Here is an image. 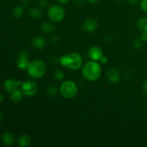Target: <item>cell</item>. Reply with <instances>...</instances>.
Segmentation results:
<instances>
[{"label":"cell","mask_w":147,"mask_h":147,"mask_svg":"<svg viewBox=\"0 0 147 147\" xmlns=\"http://www.w3.org/2000/svg\"><path fill=\"white\" fill-rule=\"evenodd\" d=\"M22 82L20 80H16L14 79L9 78L6 80L4 83V87L5 90L9 93H12L14 90H17L20 87Z\"/></svg>","instance_id":"8"},{"label":"cell","mask_w":147,"mask_h":147,"mask_svg":"<svg viewBox=\"0 0 147 147\" xmlns=\"http://www.w3.org/2000/svg\"><path fill=\"white\" fill-rule=\"evenodd\" d=\"M88 55L91 60L99 61L102 56L103 55V50L100 47H98V46H93L89 49Z\"/></svg>","instance_id":"10"},{"label":"cell","mask_w":147,"mask_h":147,"mask_svg":"<svg viewBox=\"0 0 147 147\" xmlns=\"http://www.w3.org/2000/svg\"><path fill=\"white\" fill-rule=\"evenodd\" d=\"M30 63V62L29 60L28 53L26 51H22L18 55V57H17V67L21 69V70H27Z\"/></svg>","instance_id":"7"},{"label":"cell","mask_w":147,"mask_h":147,"mask_svg":"<svg viewBox=\"0 0 147 147\" xmlns=\"http://www.w3.org/2000/svg\"><path fill=\"white\" fill-rule=\"evenodd\" d=\"M23 14H24V10L22 7H16L13 10V15L16 17V18H20L22 17Z\"/></svg>","instance_id":"19"},{"label":"cell","mask_w":147,"mask_h":147,"mask_svg":"<svg viewBox=\"0 0 147 147\" xmlns=\"http://www.w3.org/2000/svg\"><path fill=\"white\" fill-rule=\"evenodd\" d=\"M39 3H40V5L42 7H45L47 5L48 1H47V0H40Z\"/></svg>","instance_id":"26"},{"label":"cell","mask_w":147,"mask_h":147,"mask_svg":"<svg viewBox=\"0 0 147 147\" xmlns=\"http://www.w3.org/2000/svg\"><path fill=\"white\" fill-rule=\"evenodd\" d=\"M60 93L65 98H73L78 94L77 85L73 80H65L60 85Z\"/></svg>","instance_id":"4"},{"label":"cell","mask_w":147,"mask_h":147,"mask_svg":"<svg viewBox=\"0 0 147 147\" xmlns=\"http://www.w3.org/2000/svg\"><path fill=\"white\" fill-rule=\"evenodd\" d=\"M58 62L63 67L65 68L72 70H77L83 67V60L80 54L73 52L62 55L59 58Z\"/></svg>","instance_id":"1"},{"label":"cell","mask_w":147,"mask_h":147,"mask_svg":"<svg viewBox=\"0 0 147 147\" xmlns=\"http://www.w3.org/2000/svg\"><path fill=\"white\" fill-rule=\"evenodd\" d=\"M27 70L28 74L33 78H40L46 73L47 66L43 60L37 59L30 62Z\"/></svg>","instance_id":"3"},{"label":"cell","mask_w":147,"mask_h":147,"mask_svg":"<svg viewBox=\"0 0 147 147\" xmlns=\"http://www.w3.org/2000/svg\"><path fill=\"white\" fill-rule=\"evenodd\" d=\"M57 89L56 86L52 85V86H49V88H47V94L50 96H55L57 92Z\"/></svg>","instance_id":"21"},{"label":"cell","mask_w":147,"mask_h":147,"mask_svg":"<svg viewBox=\"0 0 147 147\" xmlns=\"http://www.w3.org/2000/svg\"><path fill=\"white\" fill-rule=\"evenodd\" d=\"M140 38L143 42H147V32H142Z\"/></svg>","instance_id":"27"},{"label":"cell","mask_w":147,"mask_h":147,"mask_svg":"<svg viewBox=\"0 0 147 147\" xmlns=\"http://www.w3.org/2000/svg\"><path fill=\"white\" fill-rule=\"evenodd\" d=\"M49 19L54 22H60L64 19L65 13L64 9L58 5H53L47 11Z\"/></svg>","instance_id":"6"},{"label":"cell","mask_w":147,"mask_h":147,"mask_svg":"<svg viewBox=\"0 0 147 147\" xmlns=\"http://www.w3.org/2000/svg\"><path fill=\"white\" fill-rule=\"evenodd\" d=\"M32 46L38 50H42L44 48L46 45V41L44 39V37L41 36H36L33 37L32 40Z\"/></svg>","instance_id":"12"},{"label":"cell","mask_w":147,"mask_h":147,"mask_svg":"<svg viewBox=\"0 0 147 147\" xmlns=\"http://www.w3.org/2000/svg\"><path fill=\"white\" fill-rule=\"evenodd\" d=\"M117 1H121V0H117Z\"/></svg>","instance_id":"34"},{"label":"cell","mask_w":147,"mask_h":147,"mask_svg":"<svg viewBox=\"0 0 147 147\" xmlns=\"http://www.w3.org/2000/svg\"><path fill=\"white\" fill-rule=\"evenodd\" d=\"M1 113H0V122H1Z\"/></svg>","instance_id":"33"},{"label":"cell","mask_w":147,"mask_h":147,"mask_svg":"<svg viewBox=\"0 0 147 147\" xmlns=\"http://www.w3.org/2000/svg\"><path fill=\"white\" fill-rule=\"evenodd\" d=\"M139 0H128V1H129V4H137L138 2H139Z\"/></svg>","instance_id":"29"},{"label":"cell","mask_w":147,"mask_h":147,"mask_svg":"<svg viewBox=\"0 0 147 147\" xmlns=\"http://www.w3.org/2000/svg\"><path fill=\"white\" fill-rule=\"evenodd\" d=\"M143 42H144L142 41V39H141L140 37L136 39V40H135L134 42V47H136V49H140L141 47L143 46Z\"/></svg>","instance_id":"22"},{"label":"cell","mask_w":147,"mask_h":147,"mask_svg":"<svg viewBox=\"0 0 147 147\" xmlns=\"http://www.w3.org/2000/svg\"><path fill=\"white\" fill-rule=\"evenodd\" d=\"M31 144V138L28 134H22L20 136L17 144L20 147L29 146Z\"/></svg>","instance_id":"13"},{"label":"cell","mask_w":147,"mask_h":147,"mask_svg":"<svg viewBox=\"0 0 147 147\" xmlns=\"http://www.w3.org/2000/svg\"><path fill=\"white\" fill-rule=\"evenodd\" d=\"M101 66L98 61L91 60L82 67V75L88 81H96L101 76Z\"/></svg>","instance_id":"2"},{"label":"cell","mask_w":147,"mask_h":147,"mask_svg":"<svg viewBox=\"0 0 147 147\" xmlns=\"http://www.w3.org/2000/svg\"><path fill=\"white\" fill-rule=\"evenodd\" d=\"M140 7L142 10L144 12H147V0H142L141 1Z\"/></svg>","instance_id":"23"},{"label":"cell","mask_w":147,"mask_h":147,"mask_svg":"<svg viewBox=\"0 0 147 147\" xmlns=\"http://www.w3.org/2000/svg\"><path fill=\"white\" fill-rule=\"evenodd\" d=\"M1 140L6 146H11L14 143V137L13 134L9 132H5L1 136Z\"/></svg>","instance_id":"14"},{"label":"cell","mask_w":147,"mask_h":147,"mask_svg":"<svg viewBox=\"0 0 147 147\" xmlns=\"http://www.w3.org/2000/svg\"><path fill=\"white\" fill-rule=\"evenodd\" d=\"M41 30L45 33H51L55 30V25L52 22H45L42 24Z\"/></svg>","instance_id":"16"},{"label":"cell","mask_w":147,"mask_h":147,"mask_svg":"<svg viewBox=\"0 0 147 147\" xmlns=\"http://www.w3.org/2000/svg\"><path fill=\"white\" fill-rule=\"evenodd\" d=\"M23 93L21 90H14V92H12L11 94V101L14 102V103H19L22 100L23 98Z\"/></svg>","instance_id":"15"},{"label":"cell","mask_w":147,"mask_h":147,"mask_svg":"<svg viewBox=\"0 0 147 147\" xmlns=\"http://www.w3.org/2000/svg\"><path fill=\"white\" fill-rule=\"evenodd\" d=\"M70 1V0H57V1H58L59 3H60V4H67V3H68Z\"/></svg>","instance_id":"28"},{"label":"cell","mask_w":147,"mask_h":147,"mask_svg":"<svg viewBox=\"0 0 147 147\" xmlns=\"http://www.w3.org/2000/svg\"><path fill=\"white\" fill-rule=\"evenodd\" d=\"M23 5L24 6H27L30 4V0H23L22 1Z\"/></svg>","instance_id":"30"},{"label":"cell","mask_w":147,"mask_h":147,"mask_svg":"<svg viewBox=\"0 0 147 147\" xmlns=\"http://www.w3.org/2000/svg\"><path fill=\"white\" fill-rule=\"evenodd\" d=\"M99 61H100V63H102V64H106V63H108V62H109V59H108V57H106V56L103 55Z\"/></svg>","instance_id":"25"},{"label":"cell","mask_w":147,"mask_h":147,"mask_svg":"<svg viewBox=\"0 0 147 147\" xmlns=\"http://www.w3.org/2000/svg\"><path fill=\"white\" fill-rule=\"evenodd\" d=\"M98 27V23L96 22V20L94 19H88V20H86L84 23H83V28L84 30V31H86V32L91 33L93 32H94L95 30L97 29Z\"/></svg>","instance_id":"11"},{"label":"cell","mask_w":147,"mask_h":147,"mask_svg":"<svg viewBox=\"0 0 147 147\" xmlns=\"http://www.w3.org/2000/svg\"><path fill=\"white\" fill-rule=\"evenodd\" d=\"M30 15L33 19H40L42 17V12L41 10L37 7H32L30 10Z\"/></svg>","instance_id":"18"},{"label":"cell","mask_w":147,"mask_h":147,"mask_svg":"<svg viewBox=\"0 0 147 147\" xmlns=\"http://www.w3.org/2000/svg\"><path fill=\"white\" fill-rule=\"evenodd\" d=\"M64 73L61 70H57L54 72V78L57 80H63L64 79Z\"/></svg>","instance_id":"20"},{"label":"cell","mask_w":147,"mask_h":147,"mask_svg":"<svg viewBox=\"0 0 147 147\" xmlns=\"http://www.w3.org/2000/svg\"><path fill=\"white\" fill-rule=\"evenodd\" d=\"M137 27L142 32H147V17H142L138 20Z\"/></svg>","instance_id":"17"},{"label":"cell","mask_w":147,"mask_h":147,"mask_svg":"<svg viewBox=\"0 0 147 147\" xmlns=\"http://www.w3.org/2000/svg\"><path fill=\"white\" fill-rule=\"evenodd\" d=\"M20 88H21L23 94L28 97H33V96H36L39 90L38 85L37 84L36 82L32 80H25L23 82L20 86Z\"/></svg>","instance_id":"5"},{"label":"cell","mask_w":147,"mask_h":147,"mask_svg":"<svg viewBox=\"0 0 147 147\" xmlns=\"http://www.w3.org/2000/svg\"><path fill=\"white\" fill-rule=\"evenodd\" d=\"M88 2H90V4H96V3H97L99 0H88Z\"/></svg>","instance_id":"31"},{"label":"cell","mask_w":147,"mask_h":147,"mask_svg":"<svg viewBox=\"0 0 147 147\" xmlns=\"http://www.w3.org/2000/svg\"><path fill=\"white\" fill-rule=\"evenodd\" d=\"M106 76L109 83H117L120 80V73L119 70L116 68H109L106 73Z\"/></svg>","instance_id":"9"},{"label":"cell","mask_w":147,"mask_h":147,"mask_svg":"<svg viewBox=\"0 0 147 147\" xmlns=\"http://www.w3.org/2000/svg\"><path fill=\"white\" fill-rule=\"evenodd\" d=\"M142 90H143L144 93L146 94L147 96V80H146L144 82L143 84H142Z\"/></svg>","instance_id":"24"},{"label":"cell","mask_w":147,"mask_h":147,"mask_svg":"<svg viewBox=\"0 0 147 147\" xmlns=\"http://www.w3.org/2000/svg\"><path fill=\"white\" fill-rule=\"evenodd\" d=\"M4 100V96L0 94V102H2Z\"/></svg>","instance_id":"32"}]
</instances>
